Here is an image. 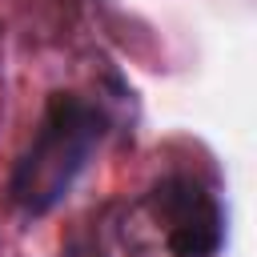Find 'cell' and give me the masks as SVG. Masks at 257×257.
I'll use <instances>...</instances> for the list:
<instances>
[{
  "instance_id": "cell-2",
  "label": "cell",
  "mask_w": 257,
  "mask_h": 257,
  "mask_svg": "<svg viewBox=\"0 0 257 257\" xmlns=\"http://www.w3.org/2000/svg\"><path fill=\"white\" fill-rule=\"evenodd\" d=\"M153 221L165 229V245L173 257H217L225 245V213L221 201L189 173L161 177L145 197Z\"/></svg>"
},
{
  "instance_id": "cell-1",
  "label": "cell",
  "mask_w": 257,
  "mask_h": 257,
  "mask_svg": "<svg viewBox=\"0 0 257 257\" xmlns=\"http://www.w3.org/2000/svg\"><path fill=\"white\" fill-rule=\"evenodd\" d=\"M108 128L112 120L104 104L72 88L48 92L36 128L8 173V201L24 217H48L60 201H68L72 185L100 153Z\"/></svg>"
}]
</instances>
